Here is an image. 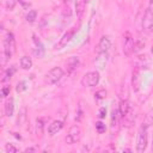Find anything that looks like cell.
<instances>
[{"mask_svg":"<svg viewBox=\"0 0 153 153\" xmlns=\"http://www.w3.org/2000/svg\"><path fill=\"white\" fill-rule=\"evenodd\" d=\"M16 50V41L11 32H7L5 39H4V55L8 60L12 57L13 53Z\"/></svg>","mask_w":153,"mask_h":153,"instance_id":"obj_1","label":"cell"},{"mask_svg":"<svg viewBox=\"0 0 153 153\" xmlns=\"http://www.w3.org/2000/svg\"><path fill=\"white\" fill-rule=\"evenodd\" d=\"M63 76V71L61 67H54L53 69H50L47 75H45V82L49 85H54L57 81L61 80V78Z\"/></svg>","mask_w":153,"mask_h":153,"instance_id":"obj_2","label":"cell"},{"mask_svg":"<svg viewBox=\"0 0 153 153\" xmlns=\"http://www.w3.org/2000/svg\"><path fill=\"white\" fill-rule=\"evenodd\" d=\"M99 82V73L98 72H87L82 79H81V84L82 86L86 87H93Z\"/></svg>","mask_w":153,"mask_h":153,"instance_id":"obj_3","label":"cell"},{"mask_svg":"<svg viewBox=\"0 0 153 153\" xmlns=\"http://www.w3.org/2000/svg\"><path fill=\"white\" fill-rule=\"evenodd\" d=\"M142 29L146 33H152L153 32V11L151 8H147L145 14H143Z\"/></svg>","mask_w":153,"mask_h":153,"instance_id":"obj_4","label":"cell"},{"mask_svg":"<svg viewBox=\"0 0 153 153\" xmlns=\"http://www.w3.org/2000/svg\"><path fill=\"white\" fill-rule=\"evenodd\" d=\"M80 137H81V129H80V127L73 126V127L69 129L68 134L66 135L65 141H66V143H68V145H73V143L78 142V141L80 140Z\"/></svg>","mask_w":153,"mask_h":153,"instance_id":"obj_5","label":"cell"},{"mask_svg":"<svg viewBox=\"0 0 153 153\" xmlns=\"http://www.w3.org/2000/svg\"><path fill=\"white\" fill-rule=\"evenodd\" d=\"M147 129L146 128H140V131H139V137H137V145H136V151L139 153L143 152L147 147Z\"/></svg>","mask_w":153,"mask_h":153,"instance_id":"obj_6","label":"cell"},{"mask_svg":"<svg viewBox=\"0 0 153 153\" xmlns=\"http://www.w3.org/2000/svg\"><path fill=\"white\" fill-rule=\"evenodd\" d=\"M134 43H135L134 42V38L131 37V35L129 32H127L126 36H124V41H123V53H124V55L129 56L133 53V50H134Z\"/></svg>","mask_w":153,"mask_h":153,"instance_id":"obj_7","label":"cell"},{"mask_svg":"<svg viewBox=\"0 0 153 153\" xmlns=\"http://www.w3.org/2000/svg\"><path fill=\"white\" fill-rule=\"evenodd\" d=\"M75 31H76V29H75V27H73V29L68 30V31H67V32L61 37L60 42L56 44V49H61V48H63L65 45H67V43L73 38V36H74Z\"/></svg>","mask_w":153,"mask_h":153,"instance_id":"obj_8","label":"cell"},{"mask_svg":"<svg viewBox=\"0 0 153 153\" xmlns=\"http://www.w3.org/2000/svg\"><path fill=\"white\" fill-rule=\"evenodd\" d=\"M108 60H109V54H108V51H100V53H98V56H97L96 60H94V65H96L99 69H103V68L106 66Z\"/></svg>","mask_w":153,"mask_h":153,"instance_id":"obj_9","label":"cell"},{"mask_svg":"<svg viewBox=\"0 0 153 153\" xmlns=\"http://www.w3.org/2000/svg\"><path fill=\"white\" fill-rule=\"evenodd\" d=\"M111 48V39L108 36H103L98 43V53L100 51H109Z\"/></svg>","mask_w":153,"mask_h":153,"instance_id":"obj_10","label":"cell"},{"mask_svg":"<svg viewBox=\"0 0 153 153\" xmlns=\"http://www.w3.org/2000/svg\"><path fill=\"white\" fill-rule=\"evenodd\" d=\"M62 127H63V122L62 121H53L50 124H49V127H48V133H49V135H55V134H57L61 129H62Z\"/></svg>","mask_w":153,"mask_h":153,"instance_id":"obj_11","label":"cell"},{"mask_svg":"<svg viewBox=\"0 0 153 153\" xmlns=\"http://www.w3.org/2000/svg\"><path fill=\"white\" fill-rule=\"evenodd\" d=\"M86 2H87V0H75V13H76L78 18L82 17V14L85 12Z\"/></svg>","mask_w":153,"mask_h":153,"instance_id":"obj_12","label":"cell"},{"mask_svg":"<svg viewBox=\"0 0 153 153\" xmlns=\"http://www.w3.org/2000/svg\"><path fill=\"white\" fill-rule=\"evenodd\" d=\"M78 66H79V57L78 56H71L67 61V72L72 73L74 69H76Z\"/></svg>","mask_w":153,"mask_h":153,"instance_id":"obj_13","label":"cell"},{"mask_svg":"<svg viewBox=\"0 0 153 153\" xmlns=\"http://www.w3.org/2000/svg\"><path fill=\"white\" fill-rule=\"evenodd\" d=\"M153 124V109H151L147 114H146V116H145V118H143V122H142V128H148V127H151Z\"/></svg>","mask_w":153,"mask_h":153,"instance_id":"obj_14","label":"cell"},{"mask_svg":"<svg viewBox=\"0 0 153 153\" xmlns=\"http://www.w3.org/2000/svg\"><path fill=\"white\" fill-rule=\"evenodd\" d=\"M19 62H20V67H22L23 69H30V68L32 67V60H31V57H29V56H26V55L22 56Z\"/></svg>","mask_w":153,"mask_h":153,"instance_id":"obj_15","label":"cell"},{"mask_svg":"<svg viewBox=\"0 0 153 153\" xmlns=\"http://www.w3.org/2000/svg\"><path fill=\"white\" fill-rule=\"evenodd\" d=\"M13 111H14V103H13V99L11 98L7 103H6V106H5V114L6 116L11 117L13 115Z\"/></svg>","mask_w":153,"mask_h":153,"instance_id":"obj_16","label":"cell"},{"mask_svg":"<svg viewBox=\"0 0 153 153\" xmlns=\"http://www.w3.org/2000/svg\"><path fill=\"white\" fill-rule=\"evenodd\" d=\"M25 120H26V109L23 108L22 111L19 112V116H18V120H17V126H22Z\"/></svg>","mask_w":153,"mask_h":153,"instance_id":"obj_17","label":"cell"},{"mask_svg":"<svg viewBox=\"0 0 153 153\" xmlns=\"http://www.w3.org/2000/svg\"><path fill=\"white\" fill-rule=\"evenodd\" d=\"M26 20L29 22V23H32V22H35V19L37 18V11L36 10H30L29 12H27V14H26Z\"/></svg>","mask_w":153,"mask_h":153,"instance_id":"obj_18","label":"cell"},{"mask_svg":"<svg viewBox=\"0 0 153 153\" xmlns=\"http://www.w3.org/2000/svg\"><path fill=\"white\" fill-rule=\"evenodd\" d=\"M14 72H16V67H14V66H11V67L5 72V74H4V79H2V80H4V81H5V80H8V79L14 74Z\"/></svg>","mask_w":153,"mask_h":153,"instance_id":"obj_19","label":"cell"},{"mask_svg":"<svg viewBox=\"0 0 153 153\" xmlns=\"http://www.w3.org/2000/svg\"><path fill=\"white\" fill-rule=\"evenodd\" d=\"M143 47H145V42H143V41H137V42H135V43H134V50H133V53H139Z\"/></svg>","mask_w":153,"mask_h":153,"instance_id":"obj_20","label":"cell"},{"mask_svg":"<svg viewBox=\"0 0 153 153\" xmlns=\"http://www.w3.org/2000/svg\"><path fill=\"white\" fill-rule=\"evenodd\" d=\"M44 121H45V118H38V120H37V133H38V134H42V133H43Z\"/></svg>","mask_w":153,"mask_h":153,"instance_id":"obj_21","label":"cell"},{"mask_svg":"<svg viewBox=\"0 0 153 153\" xmlns=\"http://www.w3.org/2000/svg\"><path fill=\"white\" fill-rule=\"evenodd\" d=\"M118 115H120V110H112V117H111V121H112V127H115L117 124V121H118Z\"/></svg>","mask_w":153,"mask_h":153,"instance_id":"obj_22","label":"cell"},{"mask_svg":"<svg viewBox=\"0 0 153 153\" xmlns=\"http://www.w3.org/2000/svg\"><path fill=\"white\" fill-rule=\"evenodd\" d=\"M16 4H17L16 0H5V6H6V8H7L8 11H12V10L14 8Z\"/></svg>","mask_w":153,"mask_h":153,"instance_id":"obj_23","label":"cell"},{"mask_svg":"<svg viewBox=\"0 0 153 153\" xmlns=\"http://www.w3.org/2000/svg\"><path fill=\"white\" fill-rule=\"evenodd\" d=\"M5 151H6L7 153H17V152H18V148L14 147L12 143H7V145L5 146Z\"/></svg>","mask_w":153,"mask_h":153,"instance_id":"obj_24","label":"cell"},{"mask_svg":"<svg viewBox=\"0 0 153 153\" xmlns=\"http://www.w3.org/2000/svg\"><path fill=\"white\" fill-rule=\"evenodd\" d=\"M105 97H106V91H105V90H99V91H97L96 94H94V98H96V99H104Z\"/></svg>","mask_w":153,"mask_h":153,"instance_id":"obj_25","label":"cell"},{"mask_svg":"<svg viewBox=\"0 0 153 153\" xmlns=\"http://www.w3.org/2000/svg\"><path fill=\"white\" fill-rule=\"evenodd\" d=\"M96 130L99 133V134H102V133H104L105 131V124L103 123V122H97L96 123Z\"/></svg>","mask_w":153,"mask_h":153,"instance_id":"obj_26","label":"cell"},{"mask_svg":"<svg viewBox=\"0 0 153 153\" xmlns=\"http://www.w3.org/2000/svg\"><path fill=\"white\" fill-rule=\"evenodd\" d=\"M26 87H27V86H26V82H25V81H20V82H18L16 90H17V92H23V91L26 90Z\"/></svg>","mask_w":153,"mask_h":153,"instance_id":"obj_27","label":"cell"},{"mask_svg":"<svg viewBox=\"0 0 153 153\" xmlns=\"http://www.w3.org/2000/svg\"><path fill=\"white\" fill-rule=\"evenodd\" d=\"M10 91H11L10 86H4V87L1 88V97H6V96H8V94H10Z\"/></svg>","mask_w":153,"mask_h":153,"instance_id":"obj_28","label":"cell"},{"mask_svg":"<svg viewBox=\"0 0 153 153\" xmlns=\"http://www.w3.org/2000/svg\"><path fill=\"white\" fill-rule=\"evenodd\" d=\"M105 115H106V109H105V108H100V110H99V112H98V117H99V118H104Z\"/></svg>","mask_w":153,"mask_h":153,"instance_id":"obj_29","label":"cell"},{"mask_svg":"<svg viewBox=\"0 0 153 153\" xmlns=\"http://www.w3.org/2000/svg\"><path fill=\"white\" fill-rule=\"evenodd\" d=\"M37 149H38L37 147H30V148H26L25 152H35V151H37Z\"/></svg>","mask_w":153,"mask_h":153,"instance_id":"obj_30","label":"cell"},{"mask_svg":"<svg viewBox=\"0 0 153 153\" xmlns=\"http://www.w3.org/2000/svg\"><path fill=\"white\" fill-rule=\"evenodd\" d=\"M149 8H151V10L153 8V0H151V1H149Z\"/></svg>","mask_w":153,"mask_h":153,"instance_id":"obj_31","label":"cell"},{"mask_svg":"<svg viewBox=\"0 0 153 153\" xmlns=\"http://www.w3.org/2000/svg\"><path fill=\"white\" fill-rule=\"evenodd\" d=\"M152 148H153V142H152Z\"/></svg>","mask_w":153,"mask_h":153,"instance_id":"obj_32","label":"cell"},{"mask_svg":"<svg viewBox=\"0 0 153 153\" xmlns=\"http://www.w3.org/2000/svg\"><path fill=\"white\" fill-rule=\"evenodd\" d=\"M67 1H71V0H67Z\"/></svg>","mask_w":153,"mask_h":153,"instance_id":"obj_33","label":"cell"}]
</instances>
